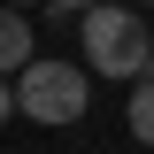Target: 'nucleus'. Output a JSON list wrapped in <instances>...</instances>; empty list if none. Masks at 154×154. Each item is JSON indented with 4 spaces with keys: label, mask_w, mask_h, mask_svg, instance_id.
Returning a JSON list of instances; mask_svg holds the SVG:
<instances>
[{
    "label": "nucleus",
    "mask_w": 154,
    "mask_h": 154,
    "mask_svg": "<svg viewBox=\"0 0 154 154\" xmlns=\"http://www.w3.org/2000/svg\"><path fill=\"white\" fill-rule=\"evenodd\" d=\"M85 62H93L100 77H146L154 38H146V23H139V8L93 0V8H85Z\"/></svg>",
    "instance_id": "obj_1"
},
{
    "label": "nucleus",
    "mask_w": 154,
    "mask_h": 154,
    "mask_svg": "<svg viewBox=\"0 0 154 154\" xmlns=\"http://www.w3.org/2000/svg\"><path fill=\"white\" fill-rule=\"evenodd\" d=\"M16 108L31 116V123H77V116L93 108V85L69 69V62H23L16 69Z\"/></svg>",
    "instance_id": "obj_2"
},
{
    "label": "nucleus",
    "mask_w": 154,
    "mask_h": 154,
    "mask_svg": "<svg viewBox=\"0 0 154 154\" xmlns=\"http://www.w3.org/2000/svg\"><path fill=\"white\" fill-rule=\"evenodd\" d=\"M31 62V16L23 8H0V77H16Z\"/></svg>",
    "instance_id": "obj_3"
},
{
    "label": "nucleus",
    "mask_w": 154,
    "mask_h": 154,
    "mask_svg": "<svg viewBox=\"0 0 154 154\" xmlns=\"http://www.w3.org/2000/svg\"><path fill=\"white\" fill-rule=\"evenodd\" d=\"M131 131L139 146H154V77H131Z\"/></svg>",
    "instance_id": "obj_4"
},
{
    "label": "nucleus",
    "mask_w": 154,
    "mask_h": 154,
    "mask_svg": "<svg viewBox=\"0 0 154 154\" xmlns=\"http://www.w3.org/2000/svg\"><path fill=\"white\" fill-rule=\"evenodd\" d=\"M0 116H16V85H8V77H0Z\"/></svg>",
    "instance_id": "obj_5"
},
{
    "label": "nucleus",
    "mask_w": 154,
    "mask_h": 154,
    "mask_svg": "<svg viewBox=\"0 0 154 154\" xmlns=\"http://www.w3.org/2000/svg\"><path fill=\"white\" fill-rule=\"evenodd\" d=\"M54 8H62V16H85V8H93V0H54Z\"/></svg>",
    "instance_id": "obj_6"
},
{
    "label": "nucleus",
    "mask_w": 154,
    "mask_h": 154,
    "mask_svg": "<svg viewBox=\"0 0 154 154\" xmlns=\"http://www.w3.org/2000/svg\"><path fill=\"white\" fill-rule=\"evenodd\" d=\"M8 8H23V0H8Z\"/></svg>",
    "instance_id": "obj_7"
},
{
    "label": "nucleus",
    "mask_w": 154,
    "mask_h": 154,
    "mask_svg": "<svg viewBox=\"0 0 154 154\" xmlns=\"http://www.w3.org/2000/svg\"><path fill=\"white\" fill-rule=\"evenodd\" d=\"M146 8H154V0H146Z\"/></svg>",
    "instance_id": "obj_8"
}]
</instances>
